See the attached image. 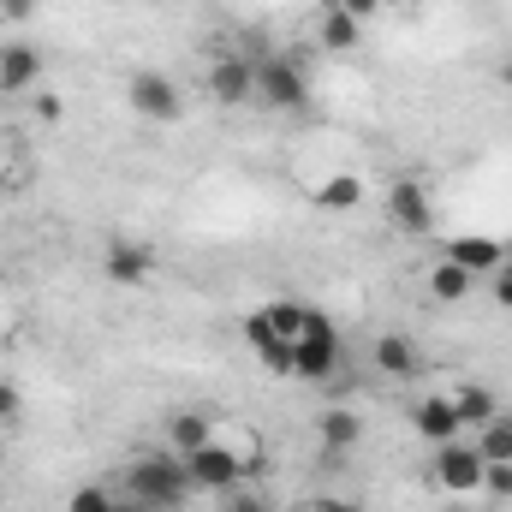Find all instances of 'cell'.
<instances>
[{
	"instance_id": "6da1fadb",
	"label": "cell",
	"mask_w": 512,
	"mask_h": 512,
	"mask_svg": "<svg viewBox=\"0 0 512 512\" xmlns=\"http://www.w3.org/2000/svg\"><path fill=\"white\" fill-rule=\"evenodd\" d=\"M126 495H131V507H143V512H179L191 495H197V489H191V471H185V459H179L173 447H155V453L131 459Z\"/></svg>"
},
{
	"instance_id": "603a6c76",
	"label": "cell",
	"mask_w": 512,
	"mask_h": 512,
	"mask_svg": "<svg viewBox=\"0 0 512 512\" xmlns=\"http://www.w3.org/2000/svg\"><path fill=\"white\" fill-rule=\"evenodd\" d=\"M66 512H120V501H114V489H102V483H84V489L66 501Z\"/></svg>"
},
{
	"instance_id": "d4e9b609",
	"label": "cell",
	"mask_w": 512,
	"mask_h": 512,
	"mask_svg": "<svg viewBox=\"0 0 512 512\" xmlns=\"http://www.w3.org/2000/svg\"><path fill=\"white\" fill-rule=\"evenodd\" d=\"M489 280H495V304H501V310H512V251L501 256V268H495Z\"/></svg>"
},
{
	"instance_id": "cb8c5ba5",
	"label": "cell",
	"mask_w": 512,
	"mask_h": 512,
	"mask_svg": "<svg viewBox=\"0 0 512 512\" xmlns=\"http://www.w3.org/2000/svg\"><path fill=\"white\" fill-rule=\"evenodd\" d=\"M483 495L512 501V465H483Z\"/></svg>"
},
{
	"instance_id": "d6986e66",
	"label": "cell",
	"mask_w": 512,
	"mask_h": 512,
	"mask_svg": "<svg viewBox=\"0 0 512 512\" xmlns=\"http://www.w3.org/2000/svg\"><path fill=\"white\" fill-rule=\"evenodd\" d=\"M471 286H477V274H465V268H459V262H447V256L429 268V292H435L441 304H465V298H471Z\"/></svg>"
},
{
	"instance_id": "4fadbf2b",
	"label": "cell",
	"mask_w": 512,
	"mask_h": 512,
	"mask_svg": "<svg viewBox=\"0 0 512 512\" xmlns=\"http://www.w3.org/2000/svg\"><path fill=\"white\" fill-rule=\"evenodd\" d=\"M245 340H251V352L274 370V376H292V346L274 334V322H268V310H251L245 316Z\"/></svg>"
},
{
	"instance_id": "52a82bcc",
	"label": "cell",
	"mask_w": 512,
	"mask_h": 512,
	"mask_svg": "<svg viewBox=\"0 0 512 512\" xmlns=\"http://www.w3.org/2000/svg\"><path fill=\"white\" fill-rule=\"evenodd\" d=\"M203 78H209V96H215L221 108L256 102V60H245V54H215Z\"/></svg>"
},
{
	"instance_id": "f546056e",
	"label": "cell",
	"mask_w": 512,
	"mask_h": 512,
	"mask_svg": "<svg viewBox=\"0 0 512 512\" xmlns=\"http://www.w3.org/2000/svg\"><path fill=\"white\" fill-rule=\"evenodd\" d=\"M36 114H42V120L54 126V120H60V96H42V102H36Z\"/></svg>"
},
{
	"instance_id": "7402d4cb",
	"label": "cell",
	"mask_w": 512,
	"mask_h": 512,
	"mask_svg": "<svg viewBox=\"0 0 512 512\" xmlns=\"http://www.w3.org/2000/svg\"><path fill=\"white\" fill-rule=\"evenodd\" d=\"M376 370H382V376H411V370H417V346H411L405 334H382V340H376Z\"/></svg>"
},
{
	"instance_id": "4dcf8cb0",
	"label": "cell",
	"mask_w": 512,
	"mask_h": 512,
	"mask_svg": "<svg viewBox=\"0 0 512 512\" xmlns=\"http://www.w3.org/2000/svg\"><path fill=\"white\" fill-rule=\"evenodd\" d=\"M304 512H358V507H346V501H316V507H304Z\"/></svg>"
},
{
	"instance_id": "ac0fdd59",
	"label": "cell",
	"mask_w": 512,
	"mask_h": 512,
	"mask_svg": "<svg viewBox=\"0 0 512 512\" xmlns=\"http://www.w3.org/2000/svg\"><path fill=\"white\" fill-rule=\"evenodd\" d=\"M316 36H322V48H328V54H352V48L364 42V24H358L352 12L328 6V12H322V24H316Z\"/></svg>"
},
{
	"instance_id": "4316f807",
	"label": "cell",
	"mask_w": 512,
	"mask_h": 512,
	"mask_svg": "<svg viewBox=\"0 0 512 512\" xmlns=\"http://www.w3.org/2000/svg\"><path fill=\"white\" fill-rule=\"evenodd\" d=\"M0 18L6 24H24V18H36V0H0Z\"/></svg>"
},
{
	"instance_id": "5b68a950",
	"label": "cell",
	"mask_w": 512,
	"mask_h": 512,
	"mask_svg": "<svg viewBox=\"0 0 512 512\" xmlns=\"http://www.w3.org/2000/svg\"><path fill=\"white\" fill-rule=\"evenodd\" d=\"M185 471H191V489H209V495H227V489L251 483L245 453H233V447H221V441H209V447L185 453Z\"/></svg>"
},
{
	"instance_id": "5bb4252c",
	"label": "cell",
	"mask_w": 512,
	"mask_h": 512,
	"mask_svg": "<svg viewBox=\"0 0 512 512\" xmlns=\"http://www.w3.org/2000/svg\"><path fill=\"white\" fill-rule=\"evenodd\" d=\"M441 256L483 280V274H495V268H501V256H507V251H501L495 239H483V233H459V239H447V251H441Z\"/></svg>"
},
{
	"instance_id": "7c38bea8",
	"label": "cell",
	"mask_w": 512,
	"mask_h": 512,
	"mask_svg": "<svg viewBox=\"0 0 512 512\" xmlns=\"http://www.w3.org/2000/svg\"><path fill=\"white\" fill-rule=\"evenodd\" d=\"M447 399H453V411H459V423L477 435L483 423H495L501 417V399H495V387H483V382H453L447 387Z\"/></svg>"
},
{
	"instance_id": "d6a6232c",
	"label": "cell",
	"mask_w": 512,
	"mask_h": 512,
	"mask_svg": "<svg viewBox=\"0 0 512 512\" xmlns=\"http://www.w3.org/2000/svg\"><path fill=\"white\" fill-rule=\"evenodd\" d=\"M501 78H507V84H512V60H507V66H501Z\"/></svg>"
},
{
	"instance_id": "484cf974",
	"label": "cell",
	"mask_w": 512,
	"mask_h": 512,
	"mask_svg": "<svg viewBox=\"0 0 512 512\" xmlns=\"http://www.w3.org/2000/svg\"><path fill=\"white\" fill-rule=\"evenodd\" d=\"M18 411H24L18 387H12V382H0V423H18Z\"/></svg>"
},
{
	"instance_id": "30bf717a",
	"label": "cell",
	"mask_w": 512,
	"mask_h": 512,
	"mask_svg": "<svg viewBox=\"0 0 512 512\" xmlns=\"http://www.w3.org/2000/svg\"><path fill=\"white\" fill-rule=\"evenodd\" d=\"M102 268H108V280H114V286H143V280H155L161 256L149 251V245L114 239V245H108V256H102Z\"/></svg>"
},
{
	"instance_id": "7a4b0ae2",
	"label": "cell",
	"mask_w": 512,
	"mask_h": 512,
	"mask_svg": "<svg viewBox=\"0 0 512 512\" xmlns=\"http://www.w3.org/2000/svg\"><path fill=\"white\" fill-rule=\"evenodd\" d=\"M334 370H340V328L316 310L310 328L292 340V376H298V382H328Z\"/></svg>"
},
{
	"instance_id": "44dd1931",
	"label": "cell",
	"mask_w": 512,
	"mask_h": 512,
	"mask_svg": "<svg viewBox=\"0 0 512 512\" xmlns=\"http://www.w3.org/2000/svg\"><path fill=\"white\" fill-rule=\"evenodd\" d=\"M471 447L483 453V465H512V417H495L471 435Z\"/></svg>"
},
{
	"instance_id": "ba28073f",
	"label": "cell",
	"mask_w": 512,
	"mask_h": 512,
	"mask_svg": "<svg viewBox=\"0 0 512 512\" xmlns=\"http://www.w3.org/2000/svg\"><path fill=\"white\" fill-rule=\"evenodd\" d=\"M387 221H393L399 233H411V239L435 233V203H429V191H423L417 179H399V185L387 191Z\"/></svg>"
},
{
	"instance_id": "1f68e13d",
	"label": "cell",
	"mask_w": 512,
	"mask_h": 512,
	"mask_svg": "<svg viewBox=\"0 0 512 512\" xmlns=\"http://www.w3.org/2000/svg\"><path fill=\"white\" fill-rule=\"evenodd\" d=\"M262 512H304V507H262Z\"/></svg>"
},
{
	"instance_id": "e0dca14e",
	"label": "cell",
	"mask_w": 512,
	"mask_h": 512,
	"mask_svg": "<svg viewBox=\"0 0 512 512\" xmlns=\"http://www.w3.org/2000/svg\"><path fill=\"white\" fill-rule=\"evenodd\" d=\"M310 203H316L322 215H346V209L364 203V179H358V173H334V179H322V185L310 191Z\"/></svg>"
},
{
	"instance_id": "3957f363",
	"label": "cell",
	"mask_w": 512,
	"mask_h": 512,
	"mask_svg": "<svg viewBox=\"0 0 512 512\" xmlns=\"http://www.w3.org/2000/svg\"><path fill=\"white\" fill-rule=\"evenodd\" d=\"M256 102H268V108H280V114L310 108V78H304V66L286 60V54L256 60Z\"/></svg>"
},
{
	"instance_id": "9c48e42d",
	"label": "cell",
	"mask_w": 512,
	"mask_h": 512,
	"mask_svg": "<svg viewBox=\"0 0 512 512\" xmlns=\"http://www.w3.org/2000/svg\"><path fill=\"white\" fill-rule=\"evenodd\" d=\"M411 429H417L429 447H447V441H459V435H465V423H459V411H453V399H447V393H423V399L411 405Z\"/></svg>"
},
{
	"instance_id": "ffe728a7",
	"label": "cell",
	"mask_w": 512,
	"mask_h": 512,
	"mask_svg": "<svg viewBox=\"0 0 512 512\" xmlns=\"http://www.w3.org/2000/svg\"><path fill=\"white\" fill-rule=\"evenodd\" d=\"M262 310H268V322H274V334H280L286 346H292V340L310 328V316H316L304 298H274V304H262Z\"/></svg>"
},
{
	"instance_id": "8fae6325",
	"label": "cell",
	"mask_w": 512,
	"mask_h": 512,
	"mask_svg": "<svg viewBox=\"0 0 512 512\" xmlns=\"http://www.w3.org/2000/svg\"><path fill=\"white\" fill-rule=\"evenodd\" d=\"M36 78H42V48L6 42V48H0V90H6V96H24V90H36Z\"/></svg>"
},
{
	"instance_id": "836d02e7",
	"label": "cell",
	"mask_w": 512,
	"mask_h": 512,
	"mask_svg": "<svg viewBox=\"0 0 512 512\" xmlns=\"http://www.w3.org/2000/svg\"><path fill=\"white\" fill-rule=\"evenodd\" d=\"M120 512H143V507H120Z\"/></svg>"
},
{
	"instance_id": "9a60e30c",
	"label": "cell",
	"mask_w": 512,
	"mask_h": 512,
	"mask_svg": "<svg viewBox=\"0 0 512 512\" xmlns=\"http://www.w3.org/2000/svg\"><path fill=\"white\" fill-rule=\"evenodd\" d=\"M316 435H322V447H328V453H352V447L364 441V417H358L352 405H328V411H322V423H316Z\"/></svg>"
},
{
	"instance_id": "8992f818",
	"label": "cell",
	"mask_w": 512,
	"mask_h": 512,
	"mask_svg": "<svg viewBox=\"0 0 512 512\" xmlns=\"http://www.w3.org/2000/svg\"><path fill=\"white\" fill-rule=\"evenodd\" d=\"M435 483L447 495H483V453L471 441H447L435 447Z\"/></svg>"
},
{
	"instance_id": "277c9868",
	"label": "cell",
	"mask_w": 512,
	"mask_h": 512,
	"mask_svg": "<svg viewBox=\"0 0 512 512\" xmlns=\"http://www.w3.org/2000/svg\"><path fill=\"white\" fill-rule=\"evenodd\" d=\"M126 102H131V114L149 120V126H179L185 120V96H179V84L167 72H131Z\"/></svg>"
},
{
	"instance_id": "83f0119b",
	"label": "cell",
	"mask_w": 512,
	"mask_h": 512,
	"mask_svg": "<svg viewBox=\"0 0 512 512\" xmlns=\"http://www.w3.org/2000/svg\"><path fill=\"white\" fill-rule=\"evenodd\" d=\"M221 501H227V512H262V501H256V495H245V483H239V489H227Z\"/></svg>"
},
{
	"instance_id": "2e32d148",
	"label": "cell",
	"mask_w": 512,
	"mask_h": 512,
	"mask_svg": "<svg viewBox=\"0 0 512 512\" xmlns=\"http://www.w3.org/2000/svg\"><path fill=\"white\" fill-rule=\"evenodd\" d=\"M209 441H215V423H209L203 411H173V417H167V441H161V447H173L179 459L197 453V447H209Z\"/></svg>"
},
{
	"instance_id": "f1b7e54d",
	"label": "cell",
	"mask_w": 512,
	"mask_h": 512,
	"mask_svg": "<svg viewBox=\"0 0 512 512\" xmlns=\"http://www.w3.org/2000/svg\"><path fill=\"white\" fill-rule=\"evenodd\" d=\"M334 6H340V12H352V18H358V24H364V18H376V12H382V0H334Z\"/></svg>"
}]
</instances>
